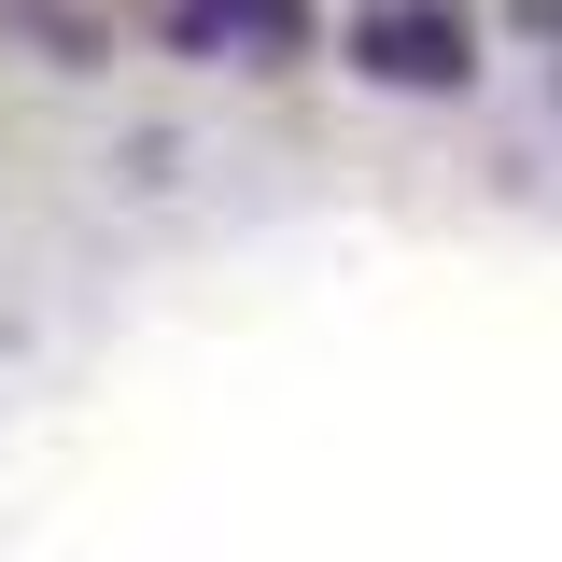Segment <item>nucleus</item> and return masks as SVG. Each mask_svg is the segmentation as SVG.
<instances>
[{"instance_id": "obj_1", "label": "nucleus", "mask_w": 562, "mask_h": 562, "mask_svg": "<svg viewBox=\"0 0 562 562\" xmlns=\"http://www.w3.org/2000/svg\"><path fill=\"white\" fill-rule=\"evenodd\" d=\"M338 57L366 85H394V99H450V85H479V14H450V0H366L338 29Z\"/></svg>"}, {"instance_id": "obj_2", "label": "nucleus", "mask_w": 562, "mask_h": 562, "mask_svg": "<svg viewBox=\"0 0 562 562\" xmlns=\"http://www.w3.org/2000/svg\"><path fill=\"white\" fill-rule=\"evenodd\" d=\"M140 14L198 70H295L310 57V0H140Z\"/></svg>"}, {"instance_id": "obj_3", "label": "nucleus", "mask_w": 562, "mask_h": 562, "mask_svg": "<svg viewBox=\"0 0 562 562\" xmlns=\"http://www.w3.org/2000/svg\"><path fill=\"white\" fill-rule=\"evenodd\" d=\"M506 14H520V29H562V0H506Z\"/></svg>"}]
</instances>
